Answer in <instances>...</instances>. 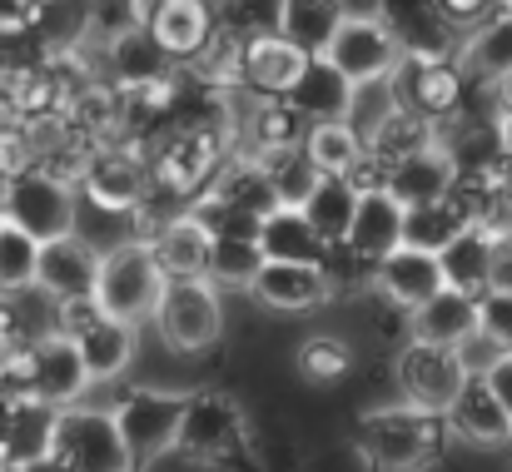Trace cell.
<instances>
[{
  "mask_svg": "<svg viewBox=\"0 0 512 472\" xmlns=\"http://www.w3.org/2000/svg\"><path fill=\"white\" fill-rule=\"evenodd\" d=\"M448 443V423L428 408H413L408 398L363 413L358 423V453L373 472H423L438 463Z\"/></svg>",
  "mask_w": 512,
  "mask_h": 472,
  "instance_id": "obj_1",
  "label": "cell"
},
{
  "mask_svg": "<svg viewBox=\"0 0 512 472\" xmlns=\"http://www.w3.org/2000/svg\"><path fill=\"white\" fill-rule=\"evenodd\" d=\"M165 264L155 254L150 239H120L110 249H100V279H95V304L115 318H140L155 314L160 289H165Z\"/></svg>",
  "mask_w": 512,
  "mask_h": 472,
  "instance_id": "obj_2",
  "label": "cell"
},
{
  "mask_svg": "<svg viewBox=\"0 0 512 472\" xmlns=\"http://www.w3.org/2000/svg\"><path fill=\"white\" fill-rule=\"evenodd\" d=\"M0 209L15 229L35 234L40 244L80 229V189L50 169H10L0 189Z\"/></svg>",
  "mask_w": 512,
  "mask_h": 472,
  "instance_id": "obj_3",
  "label": "cell"
},
{
  "mask_svg": "<svg viewBox=\"0 0 512 472\" xmlns=\"http://www.w3.org/2000/svg\"><path fill=\"white\" fill-rule=\"evenodd\" d=\"M155 328L174 353H204L224 338V299L209 274L199 279H165L160 304H155Z\"/></svg>",
  "mask_w": 512,
  "mask_h": 472,
  "instance_id": "obj_4",
  "label": "cell"
},
{
  "mask_svg": "<svg viewBox=\"0 0 512 472\" xmlns=\"http://www.w3.org/2000/svg\"><path fill=\"white\" fill-rule=\"evenodd\" d=\"M55 458L70 472H140L110 408L70 403L55 423Z\"/></svg>",
  "mask_w": 512,
  "mask_h": 472,
  "instance_id": "obj_5",
  "label": "cell"
},
{
  "mask_svg": "<svg viewBox=\"0 0 512 472\" xmlns=\"http://www.w3.org/2000/svg\"><path fill=\"white\" fill-rule=\"evenodd\" d=\"M60 328L75 338V348H80V358H85V368H90L95 383L125 378V368H130L135 353H140V323L105 314L95 299H70V304H60Z\"/></svg>",
  "mask_w": 512,
  "mask_h": 472,
  "instance_id": "obj_6",
  "label": "cell"
},
{
  "mask_svg": "<svg viewBox=\"0 0 512 472\" xmlns=\"http://www.w3.org/2000/svg\"><path fill=\"white\" fill-rule=\"evenodd\" d=\"M319 60L339 70L343 80H368V75H393L403 65V40L383 20V10H343L334 35L324 40Z\"/></svg>",
  "mask_w": 512,
  "mask_h": 472,
  "instance_id": "obj_7",
  "label": "cell"
},
{
  "mask_svg": "<svg viewBox=\"0 0 512 472\" xmlns=\"http://www.w3.org/2000/svg\"><path fill=\"white\" fill-rule=\"evenodd\" d=\"M15 373H20L25 393H35V398H45L55 408L85 403V393L95 388V378H90V368H85V358H80V348H75V338L65 328L40 333L30 348H20L15 353Z\"/></svg>",
  "mask_w": 512,
  "mask_h": 472,
  "instance_id": "obj_8",
  "label": "cell"
},
{
  "mask_svg": "<svg viewBox=\"0 0 512 472\" xmlns=\"http://www.w3.org/2000/svg\"><path fill=\"white\" fill-rule=\"evenodd\" d=\"M244 443H249V418L229 393H189L174 453L194 463H229L244 453Z\"/></svg>",
  "mask_w": 512,
  "mask_h": 472,
  "instance_id": "obj_9",
  "label": "cell"
},
{
  "mask_svg": "<svg viewBox=\"0 0 512 472\" xmlns=\"http://www.w3.org/2000/svg\"><path fill=\"white\" fill-rule=\"evenodd\" d=\"M473 368L463 358V348H443V343H418L408 338V348L398 353V388L413 408H428L438 418H448V408L458 403V393L468 388Z\"/></svg>",
  "mask_w": 512,
  "mask_h": 472,
  "instance_id": "obj_10",
  "label": "cell"
},
{
  "mask_svg": "<svg viewBox=\"0 0 512 472\" xmlns=\"http://www.w3.org/2000/svg\"><path fill=\"white\" fill-rule=\"evenodd\" d=\"M184 403H189V393L135 388V393H125V398L110 408L140 468H145V463H160L165 453H174V443H179V418H184Z\"/></svg>",
  "mask_w": 512,
  "mask_h": 472,
  "instance_id": "obj_11",
  "label": "cell"
},
{
  "mask_svg": "<svg viewBox=\"0 0 512 472\" xmlns=\"http://www.w3.org/2000/svg\"><path fill=\"white\" fill-rule=\"evenodd\" d=\"M378 184H383L403 209H423V204H438V199L458 194V189H463V169H458L453 150L433 135L428 145H418V150H408V155L388 159Z\"/></svg>",
  "mask_w": 512,
  "mask_h": 472,
  "instance_id": "obj_12",
  "label": "cell"
},
{
  "mask_svg": "<svg viewBox=\"0 0 512 472\" xmlns=\"http://www.w3.org/2000/svg\"><path fill=\"white\" fill-rule=\"evenodd\" d=\"M334 294V274L329 264H304V259H264L249 299L264 304L269 314H314L324 309Z\"/></svg>",
  "mask_w": 512,
  "mask_h": 472,
  "instance_id": "obj_13",
  "label": "cell"
},
{
  "mask_svg": "<svg viewBox=\"0 0 512 472\" xmlns=\"http://www.w3.org/2000/svg\"><path fill=\"white\" fill-rule=\"evenodd\" d=\"M239 70H244V80H249L259 95L289 100V95L304 85V75L314 70V50L299 45V40H289L284 30H269V35H254V40L239 50Z\"/></svg>",
  "mask_w": 512,
  "mask_h": 472,
  "instance_id": "obj_14",
  "label": "cell"
},
{
  "mask_svg": "<svg viewBox=\"0 0 512 472\" xmlns=\"http://www.w3.org/2000/svg\"><path fill=\"white\" fill-rule=\"evenodd\" d=\"M398 75V90H403V105L428 115V120H453L458 105H463V70L453 55H403V65L393 70Z\"/></svg>",
  "mask_w": 512,
  "mask_h": 472,
  "instance_id": "obj_15",
  "label": "cell"
},
{
  "mask_svg": "<svg viewBox=\"0 0 512 472\" xmlns=\"http://www.w3.org/2000/svg\"><path fill=\"white\" fill-rule=\"evenodd\" d=\"M95 279H100V249H95L90 239H80V229L40 244L35 289H40V294H50L55 304L95 299Z\"/></svg>",
  "mask_w": 512,
  "mask_h": 472,
  "instance_id": "obj_16",
  "label": "cell"
},
{
  "mask_svg": "<svg viewBox=\"0 0 512 472\" xmlns=\"http://www.w3.org/2000/svg\"><path fill=\"white\" fill-rule=\"evenodd\" d=\"M448 279H443V259L433 249H418V244H398L388 249L383 259H373V289L393 304V309H418L428 294H438Z\"/></svg>",
  "mask_w": 512,
  "mask_h": 472,
  "instance_id": "obj_17",
  "label": "cell"
},
{
  "mask_svg": "<svg viewBox=\"0 0 512 472\" xmlns=\"http://www.w3.org/2000/svg\"><path fill=\"white\" fill-rule=\"evenodd\" d=\"M408 239V209L383 189V184H363L358 189V209H353V224H348V239L343 249H353L358 259H383L388 249H398Z\"/></svg>",
  "mask_w": 512,
  "mask_h": 472,
  "instance_id": "obj_18",
  "label": "cell"
},
{
  "mask_svg": "<svg viewBox=\"0 0 512 472\" xmlns=\"http://www.w3.org/2000/svg\"><path fill=\"white\" fill-rule=\"evenodd\" d=\"M80 194H85V204H95V209H105V214H130V209L145 204V194H150V174H145V164H140L135 155L110 150V155H95L90 164H85V174H80Z\"/></svg>",
  "mask_w": 512,
  "mask_h": 472,
  "instance_id": "obj_19",
  "label": "cell"
},
{
  "mask_svg": "<svg viewBox=\"0 0 512 472\" xmlns=\"http://www.w3.org/2000/svg\"><path fill=\"white\" fill-rule=\"evenodd\" d=\"M443 423H448V438H458L468 448H508L512 443V413L478 373L468 378V388L458 393V403L448 408Z\"/></svg>",
  "mask_w": 512,
  "mask_h": 472,
  "instance_id": "obj_20",
  "label": "cell"
},
{
  "mask_svg": "<svg viewBox=\"0 0 512 472\" xmlns=\"http://www.w3.org/2000/svg\"><path fill=\"white\" fill-rule=\"evenodd\" d=\"M478 333V299L443 284L438 294H428L418 309H408V338L418 343H443V348H463Z\"/></svg>",
  "mask_w": 512,
  "mask_h": 472,
  "instance_id": "obj_21",
  "label": "cell"
},
{
  "mask_svg": "<svg viewBox=\"0 0 512 472\" xmlns=\"http://www.w3.org/2000/svg\"><path fill=\"white\" fill-rule=\"evenodd\" d=\"M55 423H60V408L15 388V403H10V428H5V448H0V468H25L45 453H55Z\"/></svg>",
  "mask_w": 512,
  "mask_h": 472,
  "instance_id": "obj_22",
  "label": "cell"
},
{
  "mask_svg": "<svg viewBox=\"0 0 512 472\" xmlns=\"http://www.w3.org/2000/svg\"><path fill=\"white\" fill-rule=\"evenodd\" d=\"M150 244H155V254H160L170 279H199L214 264V224L199 209H184V214L165 219Z\"/></svg>",
  "mask_w": 512,
  "mask_h": 472,
  "instance_id": "obj_23",
  "label": "cell"
},
{
  "mask_svg": "<svg viewBox=\"0 0 512 472\" xmlns=\"http://www.w3.org/2000/svg\"><path fill=\"white\" fill-rule=\"evenodd\" d=\"M453 60H458V70H463L468 80H483V85L503 80L512 70V5H498V10L483 15L473 30H463Z\"/></svg>",
  "mask_w": 512,
  "mask_h": 472,
  "instance_id": "obj_24",
  "label": "cell"
},
{
  "mask_svg": "<svg viewBox=\"0 0 512 472\" xmlns=\"http://www.w3.org/2000/svg\"><path fill=\"white\" fill-rule=\"evenodd\" d=\"M145 25L170 50V60H189L214 40V5L209 0H155L145 10Z\"/></svg>",
  "mask_w": 512,
  "mask_h": 472,
  "instance_id": "obj_25",
  "label": "cell"
},
{
  "mask_svg": "<svg viewBox=\"0 0 512 472\" xmlns=\"http://www.w3.org/2000/svg\"><path fill=\"white\" fill-rule=\"evenodd\" d=\"M259 249L264 259H304V264H329V239L309 224L299 204H274L259 214Z\"/></svg>",
  "mask_w": 512,
  "mask_h": 472,
  "instance_id": "obj_26",
  "label": "cell"
},
{
  "mask_svg": "<svg viewBox=\"0 0 512 472\" xmlns=\"http://www.w3.org/2000/svg\"><path fill=\"white\" fill-rule=\"evenodd\" d=\"M438 259H443V279H448L453 289H463V294L483 299V294L493 289V259H498V239H493L483 224H468L458 239H448V244L438 249Z\"/></svg>",
  "mask_w": 512,
  "mask_h": 472,
  "instance_id": "obj_27",
  "label": "cell"
},
{
  "mask_svg": "<svg viewBox=\"0 0 512 472\" xmlns=\"http://www.w3.org/2000/svg\"><path fill=\"white\" fill-rule=\"evenodd\" d=\"M110 65L120 85H160L170 75V50L150 35V25H130L110 35Z\"/></svg>",
  "mask_w": 512,
  "mask_h": 472,
  "instance_id": "obj_28",
  "label": "cell"
},
{
  "mask_svg": "<svg viewBox=\"0 0 512 472\" xmlns=\"http://www.w3.org/2000/svg\"><path fill=\"white\" fill-rule=\"evenodd\" d=\"M403 110V90L398 75H368V80H348L343 95V120L363 135V145H373L383 135V125Z\"/></svg>",
  "mask_w": 512,
  "mask_h": 472,
  "instance_id": "obj_29",
  "label": "cell"
},
{
  "mask_svg": "<svg viewBox=\"0 0 512 472\" xmlns=\"http://www.w3.org/2000/svg\"><path fill=\"white\" fill-rule=\"evenodd\" d=\"M358 189L363 184L353 174H324L314 184V194L299 204L309 214V224L329 239V249H339L343 239H348V224H353V209H358Z\"/></svg>",
  "mask_w": 512,
  "mask_h": 472,
  "instance_id": "obj_30",
  "label": "cell"
},
{
  "mask_svg": "<svg viewBox=\"0 0 512 472\" xmlns=\"http://www.w3.org/2000/svg\"><path fill=\"white\" fill-rule=\"evenodd\" d=\"M304 155L314 159L324 174H358V164L368 159V145L343 115H329V120H309Z\"/></svg>",
  "mask_w": 512,
  "mask_h": 472,
  "instance_id": "obj_31",
  "label": "cell"
},
{
  "mask_svg": "<svg viewBox=\"0 0 512 472\" xmlns=\"http://www.w3.org/2000/svg\"><path fill=\"white\" fill-rule=\"evenodd\" d=\"M468 224H478V199H463V189H458V194H448V199H438V204L408 209V244L438 254V249H443L448 239H458Z\"/></svg>",
  "mask_w": 512,
  "mask_h": 472,
  "instance_id": "obj_32",
  "label": "cell"
},
{
  "mask_svg": "<svg viewBox=\"0 0 512 472\" xmlns=\"http://www.w3.org/2000/svg\"><path fill=\"white\" fill-rule=\"evenodd\" d=\"M259 164H264L269 189H274V199H279V204H304V199L314 194V184L324 179V169L304 155V140H299V145H284V150L259 155Z\"/></svg>",
  "mask_w": 512,
  "mask_h": 472,
  "instance_id": "obj_33",
  "label": "cell"
},
{
  "mask_svg": "<svg viewBox=\"0 0 512 472\" xmlns=\"http://www.w3.org/2000/svg\"><path fill=\"white\" fill-rule=\"evenodd\" d=\"M343 10H348L343 0H284L279 5V30L319 55L324 40L334 35V25L343 20Z\"/></svg>",
  "mask_w": 512,
  "mask_h": 472,
  "instance_id": "obj_34",
  "label": "cell"
},
{
  "mask_svg": "<svg viewBox=\"0 0 512 472\" xmlns=\"http://www.w3.org/2000/svg\"><path fill=\"white\" fill-rule=\"evenodd\" d=\"M35 269H40V239L5 224L0 229V299L35 289Z\"/></svg>",
  "mask_w": 512,
  "mask_h": 472,
  "instance_id": "obj_35",
  "label": "cell"
},
{
  "mask_svg": "<svg viewBox=\"0 0 512 472\" xmlns=\"http://www.w3.org/2000/svg\"><path fill=\"white\" fill-rule=\"evenodd\" d=\"M294 363H299V378L304 383H339V378H348V368H353V348H348V338H339V333H314V338L299 343Z\"/></svg>",
  "mask_w": 512,
  "mask_h": 472,
  "instance_id": "obj_36",
  "label": "cell"
},
{
  "mask_svg": "<svg viewBox=\"0 0 512 472\" xmlns=\"http://www.w3.org/2000/svg\"><path fill=\"white\" fill-rule=\"evenodd\" d=\"M478 333H483L498 353L512 348V289H488V294L478 299Z\"/></svg>",
  "mask_w": 512,
  "mask_h": 472,
  "instance_id": "obj_37",
  "label": "cell"
},
{
  "mask_svg": "<svg viewBox=\"0 0 512 472\" xmlns=\"http://www.w3.org/2000/svg\"><path fill=\"white\" fill-rule=\"evenodd\" d=\"M443 10H448V20L458 25V30H473L483 15H493L498 10V0H438Z\"/></svg>",
  "mask_w": 512,
  "mask_h": 472,
  "instance_id": "obj_38",
  "label": "cell"
},
{
  "mask_svg": "<svg viewBox=\"0 0 512 472\" xmlns=\"http://www.w3.org/2000/svg\"><path fill=\"white\" fill-rule=\"evenodd\" d=\"M478 378H483V383H488V388L503 398V408L512 413V348H508V353H498V358H493V363H488Z\"/></svg>",
  "mask_w": 512,
  "mask_h": 472,
  "instance_id": "obj_39",
  "label": "cell"
},
{
  "mask_svg": "<svg viewBox=\"0 0 512 472\" xmlns=\"http://www.w3.org/2000/svg\"><path fill=\"white\" fill-rule=\"evenodd\" d=\"M493 105H498V115H508L512 120V70L503 80H493Z\"/></svg>",
  "mask_w": 512,
  "mask_h": 472,
  "instance_id": "obj_40",
  "label": "cell"
},
{
  "mask_svg": "<svg viewBox=\"0 0 512 472\" xmlns=\"http://www.w3.org/2000/svg\"><path fill=\"white\" fill-rule=\"evenodd\" d=\"M15 472H70L55 453H45V458H35V463H25V468H15Z\"/></svg>",
  "mask_w": 512,
  "mask_h": 472,
  "instance_id": "obj_41",
  "label": "cell"
},
{
  "mask_svg": "<svg viewBox=\"0 0 512 472\" xmlns=\"http://www.w3.org/2000/svg\"><path fill=\"white\" fill-rule=\"evenodd\" d=\"M10 403H15V393L0 388V448H5V428H10Z\"/></svg>",
  "mask_w": 512,
  "mask_h": 472,
  "instance_id": "obj_42",
  "label": "cell"
},
{
  "mask_svg": "<svg viewBox=\"0 0 512 472\" xmlns=\"http://www.w3.org/2000/svg\"><path fill=\"white\" fill-rule=\"evenodd\" d=\"M15 5H25V10H40V5H55V0H15Z\"/></svg>",
  "mask_w": 512,
  "mask_h": 472,
  "instance_id": "obj_43",
  "label": "cell"
},
{
  "mask_svg": "<svg viewBox=\"0 0 512 472\" xmlns=\"http://www.w3.org/2000/svg\"><path fill=\"white\" fill-rule=\"evenodd\" d=\"M5 224H10V219H5V209H0V229H5Z\"/></svg>",
  "mask_w": 512,
  "mask_h": 472,
  "instance_id": "obj_44",
  "label": "cell"
},
{
  "mask_svg": "<svg viewBox=\"0 0 512 472\" xmlns=\"http://www.w3.org/2000/svg\"><path fill=\"white\" fill-rule=\"evenodd\" d=\"M498 5H512V0H498Z\"/></svg>",
  "mask_w": 512,
  "mask_h": 472,
  "instance_id": "obj_45",
  "label": "cell"
}]
</instances>
